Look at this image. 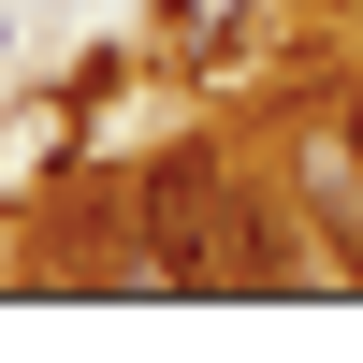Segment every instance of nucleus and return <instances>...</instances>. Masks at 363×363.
Listing matches in <instances>:
<instances>
[{
	"instance_id": "nucleus-1",
	"label": "nucleus",
	"mask_w": 363,
	"mask_h": 363,
	"mask_svg": "<svg viewBox=\"0 0 363 363\" xmlns=\"http://www.w3.org/2000/svg\"><path fill=\"white\" fill-rule=\"evenodd\" d=\"M145 277L160 291H233L247 262V189L218 174V145H160L145 160Z\"/></svg>"
}]
</instances>
